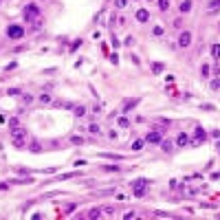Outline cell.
<instances>
[{
	"label": "cell",
	"instance_id": "cell-1",
	"mask_svg": "<svg viewBox=\"0 0 220 220\" xmlns=\"http://www.w3.org/2000/svg\"><path fill=\"white\" fill-rule=\"evenodd\" d=\"M22 13H24V20H35V18H40V9L35 7V5H27V7H24L22 9Z\"/></svg>",
	"mask_w": 220,
	"mask_h": 220
},
{
	"label": "cell",
	"instance_id": "cell-2",
	"mask_svg": "<svg viewBox=\"0 0 220 220\" xmlns=\"http://www.w3.org/2000/svg\"><path fill=\"white\" fill-rule=\"evenodd\" d=\"M13 132V145L16 148H24V139H27V134H24V130H20V128H16V130H11Z\"/></svg>",
	"mask_w": 220,
	"mask_h": 220
},
{
	"label": "cell",
	"instance_id": "cell-3",
	"mask_svg": "<svg viewBox=\"0 0 220 220\" xmlns=\"http://www.w3.org/2000/svg\"><path fill=\"white\" fill-rule=\"evenodd\" d=\"M7 35H9L11 40H20V38L24 35V29L20 27V24H9V29H7Z\"/></svg>",
	"mask_w": 220,
	"mask_h": 220
},
{
	"label": "cell",
	"instance_id": "cell-4",
	"mask_svg": "<svg viewBox=\"0 0 220 220\" xmlns=\"http://www.w3.org/2000/svg\"><path fill=\"white\" fill-rule=\"evenodd\" d=\"M191 44V33L189 31H181V35H178V46L181 48H187Z\"/></svg>",
	"mask_w": 220,
	"mask_h": 220
},
{
	"label": "cell",
	"instance_id": "cell-5",
	"mask_svg": "<svg viewBox=\"0 0 220 220\" xmlns=\"http://www.w3.org/2000/svg\"><path fill=\"white\" fill-rule=\"evenodd\" d=\"M205 137H207L205 130H203L200 126H196V130H194V139H196V141H194V145H200V143L205 141Z\"/></svg>",
	"mask_w": 220,
	"mask_h": 220
},
{
	"label": "cell",
	"instance_id": "cell-6",
	"mask_svg": "<svg viewBox=\"0 0 220 220\" xmlns=\"http://www.w3.org/2000/svg\"><path fill=\"white\" fill-rule=\"evenodd\" d=\"M161 132H156V130H152V132H148L145 134V143H161Z\"/></svg>",
	"mask_w": 220,
	"mask_h": 220
},
{
	"label": "cell",
	"instance_id": "cell-7",
	"mask_svg": "<svg viewBox=\"0 0 220 220\" xmlns=\"http://www.w3.org/2000/svg\"><path fill=\"white\" fill-rule=\"evenodd\" d=\"M167 126H169V121H167V119H163V121H156V123H154V130H156V132H165V130H167Z\"/></svg>",
	"mask_w": 220,
	"mask_h": 220
},
{
	"label": "cell",
	"instance_id": "cell-8",
	"mask_svg": "<svg viewBox=\"0 0 220 220\" xmlns=\"http://www.w3.org/2000/svg\"><path fill=\"white\" fill-rule=\"evenodd\" d=\"M137 20H139V22H148V20H150V11L139 9V11H137Z\"/></svg>",
	"mask_w": 220,
	"mask_h": 220
},
{
	"label": "cell",
	"instance_id": "cell-9",
	"mask_svg": "<svg viewBox=\"0 0 220 220\" xmlns=\"http://www.w3.org/2000/svg\"><path fill=\"white\" fill-rule=\"evenodd\" d=\"M139 101H141L139 97H134V99H128V101H126V106H123V110H126V112H128V110H132V108H134Z\"/></svg>",
	"mask_w": 220,
	"mask_h": 220
},
{
	"label": "cell",
	"instance_id": "cell-10",
	"mask_svg": "<svg viewBox=\"0 0 220 220\" xmlns=\"http://www.w3.org/2000/svg\"><path fill=\"white\" fill-rule=\"evenodd\" d=\"M145 187H148V185H134V196H137V198L145 196Z\"/></svg>",
	"mask_w": 220,
	"mask_h": 220
},
{
	"label": "cell",
	"instance_id": "cell-11",
	"mask_svg": "<svg viewBox=\"0 0 220 220\" xmlns=\"http://www.w3.org/2000/svg\"><path fill=\"white\" fill-rule=\"evenodd\" d=\"M161 145H163V152H172V150H174L172 141H167V139H161Z\"/></svg>",
	"mask_w": 220,
	"mask_h": 220
},
{
	"label": "cell",
	"instance_id": "cell-12",
	"mask_svg": "<svg viewBox=\"0 0 220 220\" xmlns=\"http://www.w3.org/2000/svg\"><path fill=\"white\" fill-rule=\"evenodd\" d=\"M187 141H189V139H187V134H183V132L176 137V145H181V148H183V145H187Z\"/></svg>",
	"mask_w": 220,
	"mask_h": 220
},
{
	"label": "cell",
	"instance_id": "cell-13",
	"mask_svg": "<svg viewBox=\"0 0 220 220\" xmlns=\"http://www.w3.org/2000/svg\"><path fill=\"white\" fill-rule=\"evenodd\" d=\"M183 13H187L189 9H191V0H183V2H181V7H178Z\"/></svg>",
	"mask_w": 220,
	"mask_h": 220
},
{
	"label": "cell",
	"instance_id": "cell-14",
	"mask_svg": "<svg viewBox=\"0 0 220 220\" xmlns=\"http://www.w3.org/2000/svg\"><path fill=\"white\" fill-rule=\"evenodd\" d=\"M9 128H11V130L20 128V119H18V117H11V119H9Z\"/></svg>",
	"mask_w": 220,
	"mask_h": 220
},
{
	"label": "cell",
	"instance_id": "cell-15",
	"mask_svg": "<svg viewBox=\"0 0 220 220\" xmlns=\"http://www.w3.org/2000/svg\"><path fill=\"white\" fill-rule=\"evenodd\" d=\"M40 104H44V106L51 104V95H48V92H42V95H40Z\"/></svg>",
	"mask_w": 220,
	"mask_h": 220
},
{
	"label": "cell",
	"instance_id": "cell-16",
	"mask_svg": "<svg viewBox=\"0 0 220 220\" xmlns=\"http://www.w3.org/2000/svg\"><path fill=\"white\" fill-rule=\"evenodd\" d=\"M163 68H165V66H163L161 62H154V64H152V70L156 73V75H161V73H163Z\"/></svg>",
	"mask_w": 220,
	"mask_h": 220
},
{
	"label": "cell",
	"instance_id": "cell-17",
	"mask_svg": "<svg viewBox=\"0 0 220 220\" xmlns=\"http://www.w3.org/2000/svg\"><path fill=\"white\" fill-rule=\"evenodd\" d=\"M73 112H75V117H84V114H86V108H84V106H75V108H73Z\"/></svg>",
	"mask_w": 220,
	"mask_h": 220
},
{
	"label": "cell",
	"instance_id": "cell-18",
	"mask_svg": "<svg viewBox=\"0 0 220 220\" xmlns=\"http://www.w3.org/2000/svg\"><path fill=\"white\" fill-rule=\"evenodd\" d=\"M209 88H211L213 92H216V90H220V79H218V77H216V79H211V84H209Z\"/></svg>",
	"mask_w": 220,
	"mask_h": 220
},
{
	"label": "cell",
	"instance_id": "cell-19",
	"mask_svg": "<svg viewBox=\"0 0 220 220\" xmlns=\"http://www.w3.org/2000/svg\"><path fill=\"white\" fill-rule=\"evenodd\" d=\"M143 143H145V139H137V141L132 143V150H141V148H143Z\"/></svg>",
	"mask_w": 220,
	"mask_h": 220
},
{
	"label": "cell",
	"instance_id": "cell-20",
	"mask_svg": "<svg viewBox=\"0 0 220 220\" xmlns=\"http://www.w3.org/2000/svg\"><path fill=\"white\" fill-rule=\"evenodd\" d=\"M104 159H110V161H121V159H123V156H121V154H101Z\"/></svg>",
	"mask_w": 220,
	"mask_h": 220
},
{
	"label": "cell",
	"instance_id": "cell-21",
	"mask_svg": "<svg viewBox=\"0 0 220 220\" xmlns=\"http://www.w3.org/2000/svg\"><path fill=\"white\" fill-rule=\"evenodd\" d=\"M211 55L213 57H220V44H213L211 46Z\"/></svg>",
	"mask_w": 220,
	"mask_h": 220
},
{
	"label": "cell",
	"instance_id": "cell-22",
	"mask_svg": "<svg viewBox=\"0 0 220 220\" xmlns=\"http://www.w3.org/2000/svg\"><path fill=\"white\" fill-rule=\"evenodd\" d=\"M156 38H161V35H165V31H163V27H161V24H159V27H154V31H152Z\"/></svg>",
	"mask_w": 220,
	"mask_h": 220
},
{
	"label": "cell",
	"instance_id": "cell-23",
	"mask_svg": "<svg viewBox=\"0 0 220 220\" xmlns=\"http://www.w3.org/2000/svg\"><path fill=\"white\" fill-rule=\"evenodd\" d=\"M209 73H211V68H209L207 64H203V68H200V75H203V77H207Z\"/></svg>",
	"mask_w": 220,
	"mask_h": 220
},
{
	"label": "cell",
	"instance_id": "cell-24",
	"mask_svg": "<svg viewBox=\"0 0 220 220\" xmlns=\"http://www.w3.org/2000/svg\"><path fill=\"white\" fill-rule=\"evenodd\" d=\"M159 7H161V11H167L169 9V2H167V0H159Z\"/></svg>",
	"mask_w": 220,
	"mask_h": 220
},
{
	"label": "cell",
	"instance_id": "cell-25",
	"mask_svg": "<svg viewBox=\"0 0 220 220\" xmlns=\"http://www.w3.org/2000/svg\"><path fill=\"white\" fill-rule=\"evenodd\" d=\"M209 9H220V0H209Z\"/></svg>",
	"mask_w": 220,
	"mask_h": 220
},
{
	"label": "cell",
	"instance_id": "cell-26",
	"mask_svg": "<svg viewBox=\"0 0 220 220\" xmlns=\"http://www.w3.org/2000/svg\"><path fill=\"white\" fill-rule=\"evenodd\" d=\"M86 216H88V218H99V209H90Z\"/></svg>",
	"mask_w": 220,
	"mask_h": 220
},
{
	"label": "cell",
	"instance_id": "cell-27",
	"mask_svg": "<svg viewBox=\"0 0 220 220\" xmlns=\"http://www.w3.org/2000/svg\"><path fill=\"white\" fill-rule=\"evenodd\" d=\"M119 126H121V128H128V126H130V121H128L126 117H121V119H119Z\"/></svg>",
	"mask_w": 220,
	"mask_h": 220
},
{
	"label": "cell",
	"instance_id": "cell-28",
	"mask_svg": "<svg viewBox=\"0 0 220 220\" xmlns=\"http://www.w3.org/2000/svg\"><path fill=\"white\" fill-rule=\"evenodd\" d=\"M114 5H117V9H123L128 5V0H114Z\"/></svg>",
	"mask_w": 220,
	"mask_h": 220
},
{
	"label": "cell",
	"instance_id": "cell-29",
	"mask_svg": "<svg viewBox=\"0 0 220 220\" xmlns=\"http://www.w3.org/2000/svg\"><path fill=\"white\" fill-rule=\"evenodd\" d=\"M104 169H106V172H119L117 165H104Z\"/></svg>",
	"mask_w": 220,
	"mask_h": 220
},
{
	"label": "cell",
	"instance_id": "cell-30",
	"mask_svg": "<svg viewBox=\"0 0 220 220\" xmlns=\"http://www.w3.org/2000/svg\"><path fill=\"white\" fill-rule=\"evenodd\" d=\"M29 150H31V152H40L42 148H40V143H31V145H29Z\"/></svg>",
	"mask_w": 220,
	"mask_h": 220
},
{
	"label": "cell",
	"instance_id": "cell-31",
	"mask_svg": "<svg viewBox=\"0 0 220 220\" xmlns=\"http://www.w3.org/2000/svg\"><path fill=\"white\" fill-rule=\"evenodd\" d=\"M88 130H90L92 134H97V132H99V126H97V123H90V126H88Z\"/></svg>",
	"mask_w": 220,
	"mask_h": 220
},
{
	"label": "cell",
	"instance_id": "cell-32",
	"mask_svg": "<svg viewBox=\"0 0 220 220\" xmlns=\"http://www.w3.org/2000/svg\"><path fill=\"white\" fill-rule=\"evenodd\" d=\"M70 141H73V143H75V145H82V143H84V139H82V137H73Z\"/></svg>",
	"mask_w": 220,
	"mask_h": 220
},
{
	"label": "cell",
	"instance_id": "cell-33",
	"mask_svg": "<svg viewBox=\"0 0 220 220\" xmlns=\"http://www.w3.org/2000/svg\"><path fill=\"white\" fill-rule=\"evenodd\" d=\"M22 101H24V104H31V101H33V97H31V95H24V97H22Z\"/></svg>",
	"mask_w": 220,
	"mask_h": 220
},
{
	"label": "cell",
	"instance_id": "cell-34",
	"mask_svg": "<svg viewBox=\"0 0 220 220\" xmlns=\"http://www.w3.org/2000/svg\"><path fill=\"white\" fill-rule=\"evenodd\" d=\"M211 178H213V181H218V178H220V172H213V174H211Z\"/></svg>",
	"mask_w": 220,
	"mask_h": 220
},
{
	"label": "cell",
	"instance_id": "cell-35",
	"mask_svg": "<svg viewBox=\"0 0 220 220\" xmlns=\"http://www.w3.org/2000/svg\"><path fill=\"white\" fill-rule=\"evenodd\" d=\"M7 187H9L7 183H0V189H7Z\"/></svg>",
	"mask_w": 220,
	"mask_h": 220
},
{
	"label": "cell",
	"instance_id": "cell-36",
	"mask_svg": "<svg viewBox=\"0 0 220 220\" xmlns=\"http://www.w3.org/2000/svg\"><path fill=\"white\" fill-rule=\"evenodd\" d=\"M148 2H152V0H148Z\"/></svg>",
	"mask_w": 220,
	"mask_h": 220
}]
</instances>
